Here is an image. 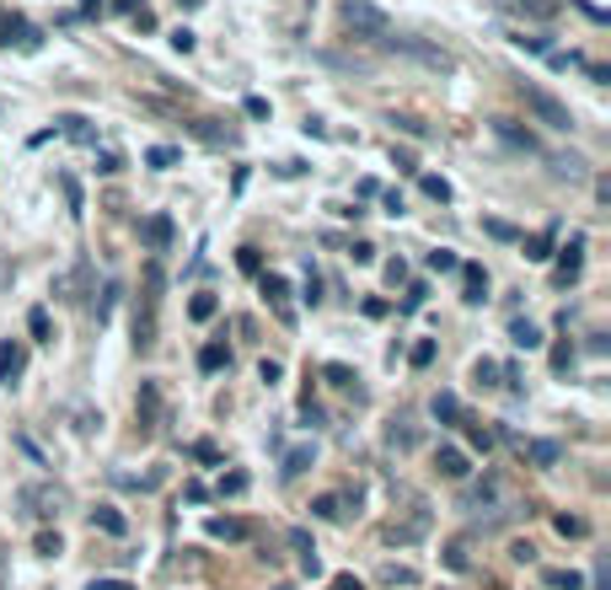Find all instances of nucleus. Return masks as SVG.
Masks as SVG:
<instances>
[{"mask_svg": "<svg viewBox=\"0 0 611 590\" xmlns=\"http://www.w3.org/2000/svg\"><path fill=\"white\" fill-rule=\"evenodd\" d=\"M86 590H134V586H129V580H92Z\"/></svg>", "mask_w": 611, "mask_h": 590, "instance_id": "obj_50", "label": "nucleus"}, {"mask_svg": "<svg viewBox=\"0 0 611 590\" xmlns=\"http://www.w3.org/2000/svg\"><path fill=\"white\" fill-rule=\"evenodd\" d=\"M579 268H585V237L574 231V237H568V248H563V258H558V274H552V279H558V285H574V279H579Z\"/></svg>", "mask_w": 611, "mask_h": 590, "instance_id": "obj_6", "label": "nucleus"}, {"mask_svg": "<svg viewBox=\"0 0 611 590\" xmlns=\"http://www.w3.org/2000/svg\"><path fill=\"white\" fill-rule=\"evenodd\" d=\"M489 237H499V242H515V226H504V220H489Z\"/></svg>", "mask_w": 611, "mask_h": 590, "instance_id": "obj_45", "label": "nucleus"}, {"mask_svg": "<svg viewBox=\"0 0 611 590\" xmlns=\"http://www.w3.org/2000/svg\"><path fill=\"white\" fill-rule=\"evenodd\" d=\"M338 16H344V27H349L355 38H375V44L386 38V11H381V5H370V0H344V11H338Z\"/></svg>", "mask_w": 611, "mask_h": 590, "instance_id": "obj_3", "label": "nucleus"}, {"mask_svg": "<svg viewBox=\"0 0 611 590\" xmlns=\"http://www.w3.org/2000/svg\"><path fill=\"white\" fill-rule=\"evenodd\" d=\"M92 526H97V531H108V537H129V521H123L113 505H97V510H92Z\"/></svg>", "mask_w": 611, "mask_h": 590, "instance_id": "obj_15", "label": "nucleus"}, {"mask_svg": "<svg viewBox=\"0 0 611 590\" xmlns=\"http://www.w3.org/2000/svg\"><path fill=\"white\" fill-rule=\"evenodd\" d=\"M215 312H220V301H215V296H209V290H199V296H193V301H188V317H193V323H209V317H215Z\"/></svg>", "mask_w": 611, "mask_h": 590, "instance_id": "obj_21", "label": "nucleus"}, {"mask_svg": "<svg viewBox=\"0 0 611 590\" xmlns=\"http://www.w3.org/2000/svg\"><path fill=\"white\" fill-rule=\"evenodd\" d=\"M429 268H434V274H451V268H462V263H456V253L434 248V253H429Z\"/></svg>", "mask_w": 611, "mask_h": 590, "instance_id": "obj_33", "label": "nucleus"}, {"mask_svg": "<svg viewBox=\"0 0 611 590\" xmlns=\"http://www.w3.org/2000/svg\"><path fill=\"white\" fill-rule=\"evenodd\" d=\"M172 49H178V55H188V49H193V33H188V27H178V33H172Z\"/></svg>", "mask_w": 611, "mask_h": 590, "instance_id": "obj_48", "label": "nucleus"}, {"mask_svg": "<svg viewBox=\"0 0 611 590\" xmlns=\"http://www.w3.org/2000/svg\"><path fill=\"white\" fill-rule=\"evenodd\" d=\"M493 499H504V483H499V478H489V483H478V489L467 494V510H483V505H493Z\"/></svg>", "mask_w": 611, "mask_h": 590, "instance_id": "obj_18", "label": "nucleus"}, {"mask_svg": "<svg viewBox=\"0 0 611 590\" xmlns=\"http://www.w3.org/2000/svg\"><path fill=\"white\" fill-rule=\"evenodd\" d=\"M510 338H515L520 349H542V328H537V323H526V317H515V323H510Z\"/></svg>", "mask_w": 611, "mask_h": 590, "instance_id": "obj_19", "label": "nucleus"}, {"mask_svg": "<svg viewBox=\"0 0 611 590\" xmlns=\"http://www.w3.org/2000/svg\"><path fill=\"white\" fill-rule=\"evenodd\" d=\"M156 312H161V263L145 268V301H140V317H134V349L140 354L156 349Z\"/></svg>", "mask_w": 611, "mask_h": 590, "instance_id": "obj_1", "label": "nucleus"}, {"mask_svg": "<svg viewBox=\"0 0 611 590\" xmlns=\"http://www.w3.org/2000/svg\"><path fill=\"white\" fill-rule=\"evenodd\" d=\"M322 376H327V382H333V387H344V393H360V387H355V382H360V376H355V371H349V365H322Z\"/></svg>", "mask_w": 611, "mask_h": 590, "instance_id": "obj_23", "label": "nucleus"}, {"mask_svg": "<svg viewBox=\"0 0 611 590\" xmlns=\"http://www.w3.org/2000/svg\"><path fill=\"white\" fill-rule=\"evenodd\" d=\"M445 564H451L456 575H467V569H472V542H467V537H456V542L445 547Z\"/></svg>", "mask_w": 611, "mask_h": 590, "instance_id": "obj_17", "label": "nucleus"}, {"mask_svg": "<svg viewBox=\"0 0 611 590\" xmlns=\"http://www.w3.org/2000/svg\"><path fill=\"white\" fill-rule=\"evenodd\" d=\"M434 467H440V478H451V483H467L472 457H467L462 446H440V451H434Z\"/></svg>", "mask_w": 611, "mask_h": 590, "instance_id": "obj_5", "label": "nucleus"}, {"mask_svg": "<svg viewBox=\"0 0 611 590\" xmlns=\"http://www.w3.org/2000/svg\"><path fill=\"white\" fill-rule=\"evenodd\" d=\"M467 441H472V451H483V457L493 451V435L483 430V424H472V430H467Z\"/></svg>", "mask_w": 611, "mask_h": 590, "instance_id": "obj_34", "label": "nucleus"}, {"mask_svg": "<svg viewBox=\"0 0 611 590\" xmlns=\"http://www.w3.org/2000/svg\"><path fill=\"white\" fill-rule=\"evenodd\" d=\"M429 413H434L440 424H462V397H456V393H434Z\"/></svg>", "mask_w": 611, "mask_h": 590, "instance_id": "obj_14", "label": "nucleus"}, {"mask_svg": "<svg viewBox=\"0 0 611 590\" xmlns=\"http://www.w3.org/2000/svg\"><path fill=\"white\" fill-rule=\"evenodd\" d=\"M472 382H478V387H499V365H493V360H478V365H472Z\"/></svg>", "mask_w": 611, "mask_h": 590, "instance_id": "obj_29", "label": "nucleus"}, {"mask_svg": "<svg viewBox=\"0 0 611 590\" xmlns=\"http://www.w3.org/2000/svg\"><path fill=\"white\" fill-rule=\"evenodd\" d=\"M306 467H311V446H296V451L285 457V478H301Z\"/></svg>", "mask_w": 611, "mask_h": 590, "instance_id": "obj_28", "label": "nucleus"}, {"mask_svg": "<svg viewBox=\"0 0 611 590\" xmlns=\"http://www.w3.org/2000/svg\"><path fill=\"white\" fill-rule=\"evenodd\" d=\"M568 365H574V349L558 344V349H552V371H568Z\"/></svg>", "mask_w": 611, "mask_h": 590, "instance_id": "obj_41", "label": "nucleus"}, {"mask_svg": "<svg viewBox=\"0 0 611 590\" xmlns=\"http://www.w3.org/2000/svg\"><path fill=\"white\" fill-rule=\"evenodd\" d=\"M33 547H38V553H44V558H60V531H38V542H33Z\"/></svg>", "mask_w": 611, "mask_h": 590, "instance_id": "obj_32", "label": "nucleus"}, {"mask_svg": "<svg viewBox=\"0 0 611 590\" xmlns=\"http://www.w3.org/2000/svg\"><path fill=\"white\" fill-rule=\"evenodd\" d=\"M526 258H531V263H548L552 258V231H542V237H531V242H526Z\"/></svg>", "mask_w": 611, "mask_h": 590, "instance_id": "obj_27", "label": "nucleus"}, {"mask_svg": "<svg viewBox=\"0 0 611 590\" xmlns=\"http://www.w3.org/2000/svg\"><path fill=\"white\" fill-rule=\"evenodd\" d=\"M220 494H231V499L247 494V472H226V478H220Z\"/></svg>", "mask_w": 611, "mask_h": 590, "instance_id": "obj_35", "label": "nucleus"}, {"mask_svg": "<svg viewBox=\"0 0 611 590\" xmlns=\"http://www.w3.org/2000/svg\"><path fill=\"white\" fill-rule=\"evenodd\" d=\"M419 183H424V194H429V198H440V204L451 198V183H445V178H419Z\"/></svg>", "mask_w": 611, "mask_h": 590, "instance_id": "obj_37", "label": "nucleus"}, {"mask_svg": "<svg viewBox=\"0 0 611 590\" xmlns=\"http://www.w3.org/2000/svg\"><path fill=\"white\" fill-rule=\"evenodd\" d=\"M408 360H414V365H419V371H424L429 360H434V344H429V338H424V344H414V354H408Z\"/></svg>", "mask_w": 611, "mask_h": 590, "instance_id": "obj_43", "label": "nucleus"}, {"mask_svg": "<svg viewBox=\"0 0 611 590\" xmlns=\"http://www.w3.org/2000/svg\"><path fill=\"white\" fill-rule=\"evenodd\" d=\"M349 258H355V263H370V258H375V248H370V242H355V253H349Z\"/></svg>", "mask_w": 611, "mask_h": 590, "instance_id": "obj_52", "label": "nucleus"}, {"mask_svg": "<svg viewBox=\"0 0 611 590\" xmlns=\"http://www.w3.org/2000/svg\"><path fill=\"white\" fill-rule=\"evenodd\" d=\"M392 55H408V60H419L429 70H456V60L445 55V49H434V44H419V38H381Z\"/></svg>", "mask_w": 611, "mask_h": 590, "instance_id": "obj_4", "label": "nucleus"}, {"mask_svg": "<svg viewBox=\"0 0 611 590\" xmlns=\"http://www.w3.org/2000/svg\"><path fill=\"white\" fill-rule=\"evenodd\" d=\"M231 365V349L226 344H204L199 349V371H226Z\"/></svg>", "mask_w": 611, "mask_h": 590, "instance_id": "obj_16", "label": "nucleus"}, {"mask_svg": "<svg viewBox=\"0 0 611 590\" xmlns=\"http://www.w3.org/2000/svg\"><path fill=\"white\" fill-rule=\"evenodd\" d=\"M333 590H366V586H360L355 575H333Z\"/></svg>", "mask_w": 611, "mask_h": 590, "instance_id": "obj_51", "label": "nucleus"}, {"mask_svg": "<svg viewBox=\"0 0 611 590\" xmlns=\"http://www.w3.org/2000/svg\"><path fill=\"white\" fill-rule=\"evenodd\" d=\"M542 580H548V590H585V580H579L574 569H548Z\"/></svg>", "mask_w": 611, "mask_h": 590, "instance_id": "obj_26", "label": "nucleus"}, {"mask_svg": "<svg viewBox=\"0 0 611 590\" xmlns=\"http://www.w3.org/2000/svg\"><path fill=\"white\" fill-rule=\"evenodd\" d=\"M22 371H27V349H22V344H5V349H0V387H16Z\"/></svg>", "mask_w": 611, "mask_h": 590, "instance_id": "obj_10", "label": "nucleus"}, {"mask_svg": "<svg viewBox=\"0 0 611 590\" xmlns=\"http://www.w3.org/2000/svg\"><path fill=\"white\" fill-rule=\"evenodd\" d=\"M311 510H316V521H344V499L338 494H322Z\"/></svg>", "mask_w": 611, "mask_h": 590, "instance_id": "obj_24", "label": "nucleus"}, {"mask_svg": "<svg viewBox=\"0 0 611 590\" xmlns=\"http://www.w3.org/2000/svg\"><path fill=\"white\" fill-rule=\"evenodd\" d=\"M257 376H263L268 387H279V376H285V365H279V360H263V365H257Z\"/></svg>", "mask_w": 611, "mask_h": 590, "instance_id": "obj_39", "label": "nucleus"}, {"mask_svg": "<svg viewBox=\"0 0 611 590\" xmlns=\"http://www.w3.org/2000/svg\"><path fill=\"white\" fill-rule=\"evenodd\" d=\"M424 285H408V301H403V312H419V306H424Z\"/></svg>", "mask_w": 611, "mask_h": 590, "instance_id": "obj_44", "label": "nucleus"}, {"mask_svg": "<svg viewBox=\"0 0 611 590\" xmlns=\"http://www.w3.org/2000/svg\"><path fill=\"white\" fill-rule=\"evenodd\" d=\"M510 5H520L526 16H558V0H510Z\"/></svg>", "mask_w": 611, "mask_h": 590, "instance_id": "obj_31", "label": "nucleus"}, {"mask_svg": "<svg viewBox=\"0 0 611 590\" xmlns=\"http://www.w3.org/2000/svg\"><path fill=\"white\" fill-rule=\"evenodd\" d=\"M145 242H151V253H167L172 248V220L167 215H151L145 220Z\"/></svg>", "mask_w": 611, "mask_h": 590, "instance_id": "obj_12", "label": "nucleus"}, {"mask_svg": "<svg viewBox=\"0 0 611 590\" xmlns=\"http://www.w3.org/2000/svg\"><path fill=\"white\" fill-rule=\"evenodd\" d=\"M381 580H386V586H419V575H414L408 564H381Z\"/></svg>", "mask_w": 611, "mask_h": 590, "instance_id": "obj_25", "label": "nucleus"}, {"mask_svg": "<svg viewBox=\"0 0 611 590\" xmlns=\"http://www.w3.org/2000/svg\"><path fill=\"white\" fill-rule=\"evenodd\" d=\"M22 505H38V516H60L64 494L60 489H22Z\"/></svg>", "mask_w": 611, "mask_h": 590, "instance_id": "obj_11", "label": "nucleus"}, {"mask_svg": "<svg viewBox=\"0 0 611 590\" xmlns=\"http://www.w3.org/2000/svg\"><path fill=\"white\" fill-rule=\"evenodd\" d=\"M204 531H209L215 542H247V537H252V526L237 521V516H209V521H204Z\"/></svg>", "mask_w": 611, "mask_h": 590, "instance_id": "obj_8", "label": "nucleus"}, {"mask_svg": "<svg viewBox=\"0 0 611 590\" xmlns=\"http://www.w3.org/2000/svg\"><path fill=\"white\" fill-rule=\"evenodd\" d=\"M134 413H140V430H156V419H161V393H156V382H145V387H140Z\"/></svg>", "mask_w": 611, "mask_h": 590, "instance_id": "obj_9", "label": "nucleus"}, {"mask_svg": "<svg viewBox=\"0 0 611 590\" xmlns=\"http://www.w3.org/2000/svg\"><path fill=\"white\" fill-rule=\"evenodd\" d=\"M145 161H151V167H156V172H167V167H178V161H183V156H178V150H172V145H151V150H145Z\"/></svg>", "mask_w": 611, "mask_h": 590, "instance_id": "obj_22", "label": "nucleus"}, {"mask_svg": "<svg viewBox=\"0 0 611 590\" xmlns=\"http://www.w3.org/2000/svg\"><path fill=\"white\" fill-rule=\"evenodd\" d=\"M414 441H419V435H414V430H408V424H392V446H403V451H408V446H414Z\"/></svg>", "mask_w": 611, "mask_h": 590, "instance_id": "obj_42", "label": "nucleus"}, {"mask_svg": "<svg viewBox=\"0 0 611 590\" xmlns=\"http://www.w3.org/2000/svg\"><path fill=\"white\" fill-rule=\"evenodd\" d=\"M392 124H403V130H408V134H414V140H424V124H419V119H392Z\"/></svg>", "mask_w": 611, "mask_h": 590, "instance_id": "obj_49", "label": "nucleus"}, {"mask_svg": "<svg viewBox=\"0 0 611 590\" xmlns=\"http://www.w3.org/2000/svg\"><path fill=\"white\" fill-rule=\"evenodd\" d=\"M119 5H134V0H119Z\"/></svg>", "mask_w": 611, "mask_h": 590, "instance_id": "obj_54", "label": "nucleus"}, {"mask_svg": "<svg viewBox=\"0 0 611 590\" xmlns=\"http://www.w3.org/2000/svg\"><path fill=\"white\" fill-rule=\"evenodd\" d=\"M558 531H563V537H585L590 526L579 521V516H558Z\"/></svg>", "mask_w": 611, "mask_h": 590, "instance_id": "obj_40", "label": "nucleus"}, {"mask_svg": "<svg viewBox=\"0 0 611 590\" xmlns=\"http://www.w3.org/2000/svg\"><path fill=\"white\" fill-rule=\"evenodd\" d=\"M257 285H263V301H268L279 317H290V285H285V274H257Z\"/></svg>", "mask_w": 611, "mask_h": 590, "instance_id": "obj_7", "label": "nucleus"}, {"mask_svg": "<svg viewBox=\"0 0 611 590\" xmlns=\"http://www.w3.org/2000/svg\"><path fill=\"white\" fill-rule=\"evenodd\" d=\"M596 590H611V569H607V558L596 564Z\"/></svg>", "mask_w": 611, "mask_h": 590, "instance_id": "obj_53", "label": "nucleus"}, {"mask_svg": "<svg viewBox=\"0 0 611 590\" xmlns=\"http://www.w3.org/2000/svg\"><path fill=\"white\" fill-rule=\"evenodd\" d=\"M306 301H311V306L322 301V279H316V274H306Z\"/></svg>", "mask_w": 611, "mask_h": 590, "instance_id": "obj_47", "label": "nucleus"}, {"mask_svg": "<svg viewBox=\"0 0 611 590\" xmlns=\"http://www.w3.org/2000/svg\"><path fill=\"white\" fill-rule=\"evenodd\" d=\"M193 457H199V461H220V451H215L209 441H193Z\"/></svg>", "mask_w": 611, "mask_h": 590, "instance_id": "obj_46", "label": "nucleus"}, {"mask_svg": "<svg viewBox=\"0 0 611 590\" xmlns=\"http://www.w3.org/2000/svg\"><path fill=\"white\" fill-rule=\"evenodd\" d=\"M520 97H526V113L542 124V130H552V134H568L574 130V113L552 97V92H542V86H520Z\"/></svg>", "mask_w": 611, "mask_h": 590, "instance_id": "obj_2", "label": "nucleus"}, {"mask_svg": "<svg viewBox=\"0 0 611 590\" xmlns=\"http://www.w3.org/2000/svg\"><path fill=\"white\" fill-rule=\"evenodd\" d=\"M237 263H242V274H263V258H257V248H242V253H237Z\"/></svg>", "mask_w": 611, "mask_h": 590, "instance_id": "obj_38", "label": "nucleus"}, {"mask_svg": "<svg viewBox=\"0 0 611 590\" xmlns=\"http://www.w3.org/2000/svg\"><path fill=\"white\" fill-rule=\"evenodd\" d=\"M279 590H285V586H279Z\"/></svg>", "mask_w": 611, "mask_h": 590, "instance_id": "obj_55", "label": "nucleus"}, {"mask_svg": "<svg viewBox=\"0 0 611 590\" xmlns=\"http://www.w3.org/2000/svg\"><path fill=\"white\" fill-rule=\"evenodd\" d=\"M552 172H568V178H579V172H585V161H579V156H552Z\"/></svg>", "mask_w": 611, "mask_h": 590, "instance_id": "obj_36", "label": "nucleus"}, {"mask_svg": "<svg viewBox=\"0 0 611 590\" xmlns=\"http://www.w3.org/2000/svg\"><path fill=\"white\" fill-rule=\"evenodd\" d=\"M27 328H33L38 344H49V312H44V306H33V312H27Z\"/></svg>", "mask_w": 611, "mask_h": 590, "instance_id": "obj_30", "label": "nucleus"}, {"mask_svg": "<svg viewBox=\"0 0 611 590\" xmlns=\"http://www.w3.org/2000/svg\"><path fill=\"white\" fill-rule=\"evenodd\" d=\"M526 457L537 461V467H558L563 451H558V441H526Z\"/></svg>", "mask_w": 611, "mask_h": 590, "instance_id": "obj_20", "label": "nucleus"}, {"mask_svg": "<svg viewBox=\"0 0 611 590\" xmlns=\"http://www.w3.org/2000/svg\"><path fill=\"white\" fill-rule=\"evenodd\" d=\"M462 274H467V296H462V301H467V306H483V301H489V274H483L478 263H467Z\"/></svg>", "mask_w": 611, "mask_h": 590, "instance_id": "obj_13", "label": "nucleus"}]
</instances>
